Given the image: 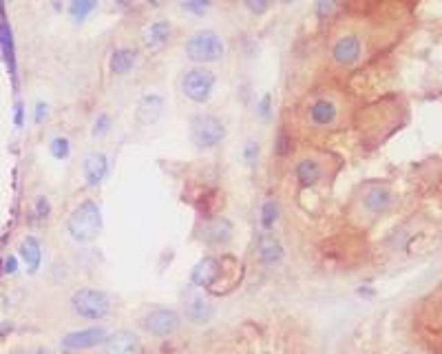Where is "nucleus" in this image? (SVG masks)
<instances>
[{
    "label": "nucleus",
    "mask_w": 442,
    "mask_h": 354,
    "mask_svg": "<svg viewBox=\"0 0 442 354\" xmlns=\"http://www.w3.org/2000/svg\"><path fill=\"white\" fill-rule=\"evenodd\" d=\"M98 7H100V0H71L69 16L73 18V22H84Z\"/></svg>",
    "instance_id": "b1692460"
},
{
    "label": "nucleus",
    "mask_w": 442,
    "mask_h": 354,
    "mask_svg": "<svg viewBox=\"0 0 442 354\" xmlns=\"http://www.w3.org/2000/svg\"><path fill=\"white\" fill-rule=\"evenodd\" d=\"M181 321H184V319H181V315L175 310V308L157 306L151 312H146L142 317V330L155 339H168L175 333H179Z\"/></svg>",
    "instance_id": "0eeeda50"
},
{
    "label": "nucleus",
    "mask_w": 442,
    "mask_h": 354,
    "mask_svg": "<svg viewBox=\"0 0 442 354\" xmlns=\"http://www.w3.org/2000/svg\"><path fill=\"white\" fill-rule=\"evenodd\" d=\"M109 333L102 326H91V328H82V330H73V333L62 337V348L69 352H80V350H91L98 346H104Z\"/></svg>",
    "instance_id": "9b49d317"
},
{
    "label": "nucleus",
    "mask_w": 442,
    "mask_h": 354,
    "mask_svg": "<svg viewBox=\"0 0 442 354\" xmlns=\"http://www.w3.org/2000/svg\"><path fill=\"white\" fill-rule=\"evenodd\" d=\"M18 255H20L22 261H25L29 275H36V272L40 270V266H42V244H40V239L36 235H27L20 242Z\"/></svg>",
    "instance_id": "6ab92c4d"
},
{
    "label": "nucleus",
    "mask_w": 442,
    "mask_h": 354,
    "mask_svg": "<svg viewBox=\"0 0 442 354\" xmlns=\"http://www.w3.org/2000/svg\"><path fill=\"white\" fill-rule=\"evenodd\" d=\"M164 113V96L157 94V91H149L138 100V107H135V122L140 127H153V124L160 122Z\"/></svg>",
    "instance_id": "4468645a"
},
{
    "label": "nucleus",
    "mask_w": 442,
    "mask_h": 354,
    "mask_svg": "<svg viewBox=\"0 0 442 354\" xmlns=\"http://www.w3.org/2000/svg\"><path fill=\"white\" fill-rule=\"evenodd\" d=\"M221 275H223V261L212 255H206L197 261L195 268H192L190 285H195V288H201V290H210L212 285L221 279Z\"/></svg>",
    "instance_id": "f8f14e48"
},
{
    "label": "nucleus",
    "mask_w": 442,
    "mask_h": 354,
    "mask_svg": "<svg viewBox=\"0 0 442 354\" xmlns=\"http://www.w3.org/2000/svg\"><path fill=\"white\" fill-rule=\"evenodd\" d=\"M102 348H104V354H140L142 341L133 330L122 328V330H116V333H111Z\"/></svg>",
    "instance_id": "f3484780"
},
{
    "label": "nucleus",
    "mask_w": 442,
    "mask_h": 354,
    "mask_svg": "<svg viewBox=\"0 0 442 354\" xmlns=\"http://www.w3.org/2000/svg\"><path fill=\"white\" fill-rule=\"evenodd\" d=\"M47 116H49V105L47 102H36V107H33V122L36 124H42L44 120H47Z\"/></svg>",
    "instance_id": "2f4dec72"
},
{
    "label": "nucleus",
    "mask_w": 442,
    "mask_h": 354,
    "mask_svg": "<svg viewBox=\"0 0 442 354\" xmlns=\"http://www.w3.org/2000/svg\"><path fill=\"white\" fill-rule=\"evenodd\" d=\"M398 354H421V352H418V350H400Z\"/></svg>",
    "instance_id": "ea45409f"
},
{
    "label": "nucleus",
    "mask_w": 442,
    "mask_h": 354,
    "mask_svg": "<svg viewBox=\"0 0 442 354\" xmlns=\"http://www.w3.org/2000/svg\"><path fill=\"white\" fill-rule=\"evenodd\" d=\"M49 213H51V204H49V200L47 197H38L36 200V217L40 222H44L49 217Z\"/></svg>",
    "instance_id": "473e14b6"
},
{
    "label": "nucleus",
    "mask_w": 442,
    "mask_h": 354,
    "mask_svg": "<svg viewBox=\"0 0 442 354\" xmlns=\"http://www.w3.org/2000/svg\"><path fill=\"white\" fill-rule=\"evenodd\" d=\"M394 204V193L387 184H369L360 195V206L367 215L380 217L385 215Z\"/></svg>",
    "instance_id": "ddd939ff"
},
{
    "label": "nucleus",
    "mask_w": 442,
    "mask_h": 354,
    "mask_svg": "<svg viewBox=\"0 0 442 354\" xmlns=\"http://www.w3.org/2000/svg\"><path fill=\"white\" fill-rule=\"evenodd\" d=\"M259 155H261V146L257 140H246L241 146V159L248 168H255L259 164Z\"/></svg>",
    "instance_id": "393cba45"
},
{
    "label": "nucleus",
    "mask_w": 442,
    "mask_h": 354,
    "mask_svg": "<svg viewBox=\"0 0 442 354\" xmlns=\"http://www.w3.org/2000/svg\"><path fill=\"white\" fill-rule=\"evenodd\" d=\"M49 153L55 159H66L71 155V142L66 135H55V138L49 142Z\"/></svg>",
    "instance_id": "a878e982"
},
{
    "label": "nucleus",
    "mask_w": 442,
    "mask_h": 354,
    "mask_svg": "<svg viewBox=\"0 0 442 354\" xmlns=\"http://www.w3.org/2000/svg\"><path fill=\"white\" fill-rule=\"evenodd\" d=\"M109 170H111V164H109V155L102 153V151H93L89 153L84 164H82V173H84V182L89 188H98L104 184V179L109 177Z\"/></svg>",
    "instance_id": "dca6fc26"
},
{
    "label": "nucleus",
    "mask_w": 442,
    "mask_h": 354,
    "mask_svg": "<svg viewBox=\"0 0 442 354\" xmlns=\"http://www.w3.org/2000/svg\"><path fill=\"white\" fill-rule=\"evenodd\" d=\"M113 129V118L109 116V113H100V116L93 120V127H91V135L93 138H104V135H109Z\"/></svg>",
    "instance_id": "bb28decb"
},
{
    "label": "nucleus",
    "mask_w": 442,
    "mask_h": 354,
    "mask_svg": "<svg viewBox=\"0 0 442 354\" xmlns=\"http://www.w3.org/2000/svg\"><path fill=\"white\" fill-rule=\"evenodd\" d=\"M0 51L7 64V71L16 76V44H14V31L7 25V20L0 22Z\"/></svg>",
    "instance_id": "4be33fe9"
},
{
    "label": "nucleus",
    "mask_w": 442,
    "mask_h": 354,
    "mask_svg": "<svg viewBox=\"0 0 442 354\" xmlns=\"http://www.w3.org/2000/svg\"><path fill=\"white\" fill-rule=\"evenodd\" d=\"M3 264H5V268H3V270L7 272V275H16V272H18V259H16L14 255L5 257Z\"/></svg>",
    "instance_id": "c9c22d12"
},
{
    "label": "nucleus",
    "mask_w": 442,
    "mask_h": 354,
    "mask_svg": "<svg viewBox=\"0 0 442 354\" xmlns=\"http://www.w3.org/2000/svg\"><path fill=\"white\" fill-rule=\"evenodd\" d=\"M332 62L341 69H352L356 67L362 55H365V42H362L360 33H343L341 38H336L332 44Z\"/></svg>",
    "instance_id": "1a4fd4ad"
},
{
    "label": "nucleus",
    "mask_w": 442,
    "mask_h": 354,
    "mask_svg": "<svg viewBox=\"0 0 442 354\" xmlns=\"http://www.w3.org/2000/svg\"><path fill=\"white\" fill-rule=\"evenodd\" d=\"M66 235L75 244H93L102 235L104 220H102V209L95 200H82L66 217Z\"/></svg>",
    "instance_id": "f257e3e1"
},
{
    "label": "nucleus",
    "mask_w": 442,
    "mask_h": 354,
    "mask_svg": "<svg viewBox=\"0 0 442 354\" xmlns=\"http://www.w3.org/2000/svg\"><path fill=\"white\" fill-rule=\"evenodd\" d=\"M257 257H259V261H261L264 266L275 268V266H279V264H281L283 257H286V248H283V244H281V239H279V237L266 233V235L259 237V244H257Z\"/></svg>",
    "instance_id": "a211bd4d"
},
{
    "label": "nucleus",
    "mask_w": 442,
    "mask_h": 354,
    "mask_svg": "<svg viewBox=\"0 0 442 354\" xmlns=\"http://www.w3.org/2000/svg\"><path fill=\"white\" fill-rule=\"evenodd\" d=\"M288 146H290L288 135H286V133H279V138H277V142H275L277 155H286V153H288Z\"/></svg>",
    "instance_id": "f704fd0d"
},
{
    "label": "nucleus",
    "mask_w": 442,
    "mask_h": 354,
    "mask_svg": "<svg viewBox=\"0 0 442 354\" xmlns=\"http://www.w3.org/2000/svg\"><path fill=\"white\" fill-rule=\"evenodd\" d=\"M210 0H181L179 7L186 11V14H192V16H203L208 14L210 9Z\"/></svg>",
    "instance_id": "cd10ccee"
},
{
    "label": "nucleus",
    "mask_w": 442,
    "mask_h": 354,
    "mask_svg": "<svg viewBox=\"0 0 442 354\" xmlns=\"http://www.w3.org/2000/svg\"><path fill=\"white\" fill-rule=\"evenodd\" d=\"M146 3L153 5V7H160V5H164V0H146Z\"/></svg>",
    "instance_id": "58836bf2"
},
{
    "label": "nucleus",
    "mask_w": 442,
    "mask_h": 354,
    "mask_svg": "<svg viewBox=\"0 0 442 354\" xmlns=\"http://www.w3.org/2000/svg\"><path fill=\"white\" fill-rule=\"evenodd\" d=\"M243 7L250 11L252 16H264L270 9V0H243Z\"/></svg>",
    "instance_id": "7c9ffc66"
},
{
    "label": "nucleus",
    "mask_w": 442,
    "mask_h": 354,
    "mask_svg": "<svg viewBox=\"0 0 442 354\" xmlns=\"http://www.w3.org/2000/svg\"><path fill=\"white\" fill-rule=\"evenodd\" d=\"M14 124H16V129L25 127V105H22V102H16V109H14Z\"/></svg>",
    "instance_id": "72a5a7b5"
},
{
    "label": "nucleus",
    "mask_w": 442,
    "mask_h": 354,
    "mask_svg": "<svg viewBox=\"0 0 442 354\" xmlns=\"http://www.w3.org/2000/svg\"><path fill=\"white\" fill-rule=\"evenodd\" d=\"M135 64H138V51L131 47H118L109 58V71L113 76H129Z\"/></svg>",
    "instance_id": "aec40b11"
},
{
    "label": "nucleus",
    "mask_w": 442,
    "mask_h": 354,
    "mask_svg": "<svg viewBox=\"0 0 442 354\" xmlns=\"http://www.w3.org/2000/svg\"><path fill=\"white\" fill-rule=\"evenodd\" d=\"M195 237L208 248H225L234 237V226L228 217H212L197 226Z\"/></svg>",
    "instance_id": "6e6552de"
},
{
    "label": "nucleus",
    "mask_w": 442,
    "mask_h": 354,
    "mask_svg": "<svg viewBox=\"0 0 442 354\" xmlns=\"http://www.w3.org/2000/svg\"><path fill=\"white\" fill-rule=\"evenodd\" d=\"M294 177H297L299 186L303 188H314L316 184H321L325 179V164L319 157L305 155L301 157L297 166H294Z\"/></svg>",
    "instance_id": "2eb2a0df"
},
{
    "label": "nucleus",
    "mask_w": 442,
    "mask_h": 354,
    "mask_svg": "<svg viewBox=\"0 0 442 354\" xmlns=\"http://www.w3.org/2000/svg\"><path fill=\"white\" fill-rule=\"evenodd\" d=\"M111 308L113 301L104 290L84 285V288H77L71 294V310L84 321H102L111 315Z\"/></svg>",
    "instance_id": "20e7f679"
},
{
    "label": "nucleus",
    "mask_w": 442,
    "mask_h": 354,
    "mask_svg": "<svg viewBox=\"0 0 442 354\" xmlns=\"http://www.w3.org/2000/svg\"><path fill=\"white\" fill-rule=\"evenodd\" d=\"M257 116L266 122L272 118V94H264L261 100L257 102Z\"/></svg>",
    "instance_id": "c756f323"
},
{
    "label": "nucleus",
    "mask_w": 442,
    "mask_h": 354,
    "mask_svg": "<svg viewBox=\"0 0 442 354\" xmlns=\"http://www.w3.org/2000/svg\"><path fill=\"white\" fill-rule=\"evenodd\" d=\"M31 354H53V352H51L49 348H36Z\"/></svg>",
    "instance_id": "e433bc0d"
},
{
    "label": "nucleus",
    "mask_w": 442,
    "mask_h": 354,
    "mask_svg": "<svg viewBox=\"0 0 442 354\" xmlns=\"http://www.w3.org/2000/svg\"><path fill=\"white\" fill-rule=\"evenodd\" d=\"M336 11V0H316L314 5V14L319 20H327L332 18Z\"/></svg>",
    "instance_id": "c85d7f7f"
},
{
    "label": "nucleus",
    "mask_w": 442,
    "mask_h": 354,
    "mask_svg": "<svg viewBox=\"0 0 442 354\" xmlns=\"http://www.w3.org/2000/svg\"><path fill=\"white\" fill-rule=\"evenodd\" d=\"M5 20V0H0V22Z\"/></svg>",
    "instance_id": "4c0bfd02"
},
{
    "label": "nucleus",
    "mask_w": 442,
    "mask_h": 354,
    "mask_svg": "<svg viewBox=\"0 0 442 354\" xmlns=\"http://www.w3.org/2000/svg\"><path fill=\"white\" fill-rule=\"evenodd\" d=\"M184 53L190 62L206 67L223 58L225 44L214 29H199L184 42Z\"/></svg>",
    "instance_id": "7ed1b4c3"
},
{
    "label": "nucleus",
    "mask_w": 442,
    "mask_h": 354,
    "mask_svg": "<svg viewBox=\"0 0 442 354\" xmlns=\"http://www.w3.org/2000/svg\"><path fill=\"white\" fill-rule=\"evenodd\" d=\"M338 116H341V107H338V102L330 96L314 98L308 105V111H305L308 124L312 129H319V131L332 129L338 122Z\"/></svg>",
    "instance_id": "9d476101"
},
{
    "label": "nucleus",
    "mask_w": 442,
    "mask_h": 354,
    "mask_svg": "<svg viewBox=\"0 0 442 354\" xmlns=\"http://www.w3.org/2000/svg\"><path fill=\"white\" fill-rule=\"evenodd\" d=\"M181 317L192 326H208L217 317V303L212 301V297L206 290L188 285L181 292Z\"/></svg>",
    "instance_id": "39448f33"
},
{
    "label": "nucleus",
    "mask_w": 442,
    "mask_h": 354,
    "mask_svg": "<svg viewBox=\"0 0 442 354\" xmlns=\"http://www.w3.org/2000/svg\"><path fill=\"white\" fill-rule=\"evenodd\" d=\"M281 3H286V5H290V3H294V0H281Z\"/></svg>",
    "instance_id": "a19ab883"
},
{
    "label": "nucleus",
    "mask_w": 442,
    "mask_h": 354,
    "mask_svg": "<svg viewBox=\"0 0 442 354\" xmlns=\"http://www.w3.org/2000/svg\"><path fill=\"white\" fill-rule=\"evenodd\" d=\"M225 124L221 118L212 116V113H197L190 118L188 124V138L197 151H212V148L221 146L225 140Z\"/></svg>",
    "instance_id": "f03ea898"
},
{
    "label": "nucleus",
    "mask_w": 442,
    "mask_h": 354,
    "mask_svg": "<svg viewBox=\"0 0 442 354\" xmlns=\"http://www.w3.org/2000/svg\"><path fill=\"white\" fill-rule=\"evenodd\" d=\"M281 217V204L277 200H266L261 204V213H259V222H261V228L266 233H270L272 228L277 226Z\"/></svg>",
    "instance_id": "5701e85b"
},
{
    "label": "nucleus",
    "mask_w": 442,
    "mask_h": 354,
    "mask_svg": "<svg viewBox=\"0 0 442 354\" xmlns=\"http://www.w3.org/2000/svg\"><path fill=\"white\" fill-rule=\"evenodd\" d=\"M214 87H217V73L203 64L192 67L179 80L181 94L195 105H206L214 94Z\"/></svg>",
    "instance_id": "423d86ee"
},
{
    "label": "nucleus",
    "mask_w": 442,
    "mask_h": 354,
    "mask_svg": "<svg viewBox=\"0 0 442 354\" xmlns=\"http://www.w3.org/2000/svg\"><path fill=\"white\" fill-rule=\"evenodd\" d=\"M171 33H173V27H171V22L168 20H155L151 22L149 27L144 29V47L146 49H160L164 47V44L171 40Z\"/></svg>",
    "instance_id": "412c9836"
}]
</instances>
